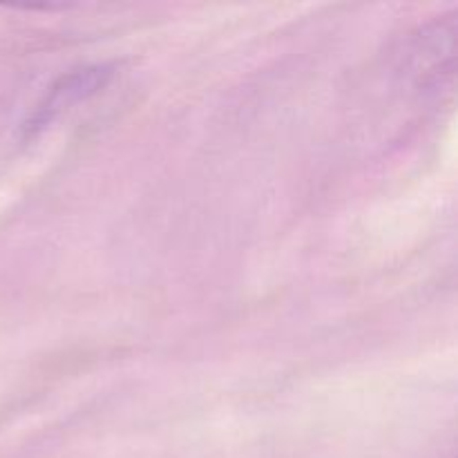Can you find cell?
Returning a JSON list of instances; mask_svg holds the SVG:
<instances>
[{"mask_svg": "<svg viewBox=\"0 0 458 458\" xmlns=\"http://www.w3.org/2000/svg\"><path fill=\"white\" fill-rule=\"evenodd\" d=\"M107 76H110V72H107L106 67H88V70L63 76V79L54 85L49 97L45 98V103L38 107L34 119H31V125H27V128L45 125L58 110H63V107L70 106V103L79 101V98L88 97V94L97 92V89L106 83Z\"/></svg>", "mask_w": 458, "mask_h": 458, "instance_id": "1", "label": "cell"}]
</instances>
